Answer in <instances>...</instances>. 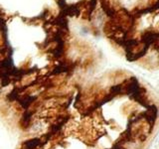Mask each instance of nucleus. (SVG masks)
I'll return each instance as SVG.
<instances>
[{
  "label": "nucleus",
  "instance_id": "nucleus-1",
  "mask_svg": "<svg viewBox=\"0 0 159 149\" xmlns=\"http://www.w3.org/2000/svg\"><path fill=\"white\" fill-rule=\"evenodd\" d=\"M41 144V140L38 138L32 139V140L25 141L23 144V149H35L37 146H39Z\"/></svg>",
  "mask_w": 159,
  "mask_h": 149
},
{
  "label": "nucleus",
  "instance_id": "nucleus-2",
  "mask_svg": "<svg viewBox=\"0 0 159 149\" xmlns=\"http://www.w3.org/2000/svg\"><path fill=\"white\" fill-rule=\"evenodd\" d=\"M63 13L64 15H68V16H74V15L79 14V9L76 5H72V6L65 7Z\"/></svg>",
  "mask_w": 159,
  "mask_h": 149
}]
</instances>
